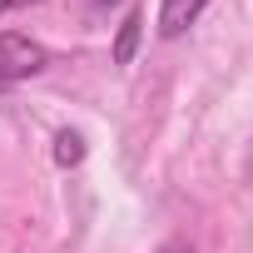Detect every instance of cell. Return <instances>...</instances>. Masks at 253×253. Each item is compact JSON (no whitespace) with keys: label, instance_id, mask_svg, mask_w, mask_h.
I'll return each instance as SVG.
<instances>
[{"label":"cell","instance_id":"obj_6","mask_svg":"<svg viewBox=\"0 0 253 253\" xmlns=\"http://www.w3.org/2000/svg\"><path fill=\"white\" fill-rule=\"evenodd\" d=\"M159 253H194V248H189V243H184V238H169V243H164V248H159Z\"/></svg>","mask_w":253,"mask_h":253},{"label":"cell","instance_id":"obj_4","mask_svg":"<svg viewBox=\"0 0 253 253\" xmlns=\"http://www.w3.org/2000/svg\"><path fill=\"white\" fill-rule=\"evenodd\" d=\"M84 154H89V144H84L80 129H60V134H55V164H60V169H80Z\"/></svg>","mask_w":253,"mask_h":253},{"label":"cell","instance_id":"obj_5","mask_svg":"<svg viewBox=\"0 0 253 253\" xmlns=\"http://www.w3.org/2000/svg\"><path fill=\"white\" fill-rule=\"evenodd\" d=\"M25 5H35V0H0V15H10V10H25Z\"/></svg>","mask_w":253,"mask_h":253},{"label":"cell","instance_id":"obj_1","mask_svg":"<svg viewBox=\"0 0 253 253\" xmlns=\"http://www.w3.org/2000/svg\"><path fill=\"white\" fill-rule=\"evenodd\" d=\"M45 70H50V50L40 40L15 35V30L0 35V94L25 84V80H35V75H45Z\"/></svg>","mask_w":253,"mask_h":253},{"label":"cell","instance_id":"obj_7","mask_svg":"<svg viewBox=\"0 0 253 253\" xmlns=\"http://www.w3.org/2000/svg\"><path fill=\"white\" fill-rule=\"evenodd\" d=\"M94 5H119V0H94Z\"/></svg>","mask_w":253,"mask_h":253},{"label":"cell","instance_id":"obj_2","mask_svg":"<svg viewBox=\"0 0 253 253\" xmlns=\"http://www.w3.org/2000/svg\"><path fill=\"white\" fill-rule=\"evenodd\" d=\"M209 0H159V40H179L199 15H204Z\"/></svg>","mask_w":253,"mask_h":253},{"label":"cell","instance_id":"obj_3","mask_svg":"<svg viewBox=\"0 0 253 253\" xmlns=\"http://www.w3.org/2000/svg\"><path fill=\"white\" fill-rule=\"evenodd\" d=\"M139 40H144V10L134 5L129 15L119 20V35H114V65H134V55H139Z\"/></svg>","mask_w":253,"mask_h":253}]
</instances>
